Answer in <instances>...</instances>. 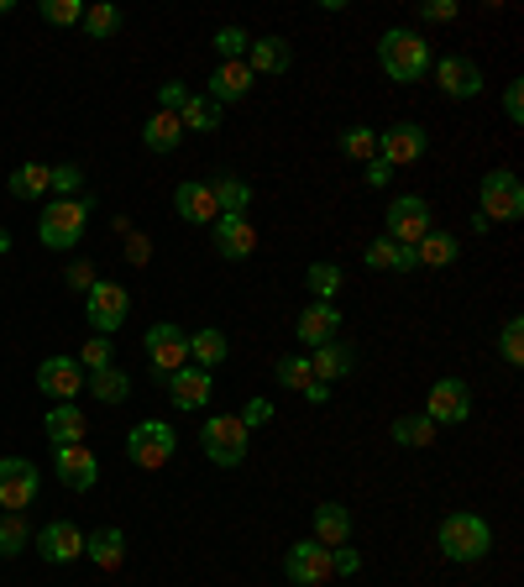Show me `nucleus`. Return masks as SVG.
Instances as JSON below:
<instances>
[{"label": "nucleus", "mask_w": 524, "mask_h": 587, "mask_svg": "<svg viewBox=\"0 0 524 587\" xmlns=\"http://www.w3.org/2000/svg\"><path fill=\"white\" fill-rule=\"evenodd\" d=\"M53 472H59L63 488H74V494H89L100 483V462H95L89 446H53Z\"/></svg>", "instance_id": "f3484780"}, {"label": "nucleus", "mask_w": 524, "mask_h": 587, "mask_svg": "<svg viewBox=\"0 0 524 587\" xmlns=\"http://www.w3.org/2000/svg\"><path fill=\"white\" fill-rule=\"evenodd\" d=\"M431 42L409 27H388L378 37V68L394 79V85H420L431 74Z\"/></svg>", "instance_id": "f03ea898"}, {"label": "nucleus", "mask_w": 524, "mask_h": 587, "mask_svg": "<svg viewBox=\"0 0 524 587\" xmlns=\"http://www.w3.org/2000/svg\"><path fill=\"white\" fill-rule=\"evenodd\" d=\"M37 388H42L48 399H59V404H74L79 388H85V367H79V357H42V367H37Z\"/></svg>", "instance_id": "dca6fc26"}, {"label": "nucleus", "mask_w": 524, "mask_h": 587, "mask_svg": "<svg viewBox=\"0 0 524 587\" xmlns=\"http://www.w3.org/2000/svg\"><path fill=\"white\" fill-rule=\"evenodd\" d=\"M436 546L451 566H477V561H488V551H494V525L483 514H472V509H457V514L440 520Z\"/></svg>", "instance_id": "f257e3e1"}, {"label": "nucleus", "mask_w": 524, "mask_h": 587, "mask_svg": "<svg viewBox=\"0 0 524 587\" xmlns=\"http://www.w3.org/2000/svg\"><path fill=\"white\" fill-rule=\"evenodd\" d=\"M252 79H258V74H252L247 63H215V74L204 79V85H210L204 100H215V105H236V100L252 95Z\"/></svg>", "instance_id": "4be33fe9"}, {"label": "nucleus", "mask_w": 524, "mask_h": 587, "mask_svg": "<svg viewBox=\"0 0 524 587\" xmlns=\"http://www.w3.org/2000/svg\"><path fill=\"white\" fill-rule=\"evenodd\" d=\"M341 284H347V267L341 263H310V273H304V289L315 294L321 304H336Z\"/></svg>", "instance_id": "f704fd0d"}, {"label": "nucleus", "mask_w": 524, "mask_h": 587, "mask_svg": "<svg viewBox=\"0 0 524 587\" xmlns=\"http://www.w3.org/2000/svg\"><path fill=\"white\" fill-rule=\"evenodd\" d=\"M42 430H48V440H53V446H85L89 420L79 414V404H53V410H48V420H42Z\"/></svg>", "instance_id": "bb28decb"}, {"label": "nucleus", "mask_w": 524, "mask_h": 587, "mask_svg": "<svg viewBox=\"0 0 524 587\" xmlns=\"http://www.w3.org/2000/svg\"><path fill=\"white\" fill-rule=\"evenodd\" d=\"M431 232H436V210H431L425 195H399V200H388V210H383V236H388V241L420 247Z\"/></svg>", "instance_id": "39448f33"}, {"label": "nucleus", "mask_w": 524, "mask_h": 587, "mask_svg": "<svg viewBox=\"0 0 524 587\" xmlns=\"http://www.w3.org/2000/svg\"><path fill=\"white\" fill-rule=\"evenodd\" d=\"M27 546H32L27 520H22V514H5V520H0V557L11 561V557H22Z\"/></svg>", "instance_id": "a19ab883"}, {"label": "nucleus", "mask_w": 524, "mask_h": 587, "mask_svg": "<svg viewBox=\"0 0 524 587\" xmlns=\"http://www.w3.org/2000/svg\"><path fill=\"white\" fill-rule=\"evenodd\" d=\"M310 373H315L321 383L351 378V373H357V347L341 341V336H336V341H325V347H315V352H310Z\"/></svg>", "instance_id": "5701e85b"}, {"label": "nucleus", "mask_w": 524, "mask_h": 587, "mask_svg": "<svg viewBox=\"0 0 524 587\" xmlns=\"http://www.w3.org/2000/svg\"><path fill=\"white\" fill-rule=\"evenodd\" d=\"M79 189H85V168L79 163H59L53 178H48V195L53 200H79Z\"/></svg>", "instance_id": "79ce46f5"}, {"label": "nucleus", "mask_w": 524, "mask_h": 587, "mask_svg": "<svg viewBox=\"0 0 524 587\" xmlns=\"http://www.w3.org/2000/svg\"><path fill=\"white\" fill-rule=\"evenodd\" d=\"M425 420L431 425H462L472 420V388L462 378H436L431 383V394H425Z\"/></svg>", "instance_id": "f8f14e48"}, {"label": "nucleus", "mask_w": 524, "mask_h": 587, "mask_svg": "<svg viewBox=\"0 0 524 587\" xmlns=\"http://www.w3.org/2000/svg\"><path fill=\"white\" fill-rule=\"evenodd\" d=\"M204 184H210L221 215H247V205H252V184H247L241 174H215V178H204Z\"/></svg>", "instance_id": "c85d7f7f"}, {"label": "nucleus", "mask_w": 524, "mask_h": 587, "mask_svg": "<svg viewBox=\"0 0 524 587\" xmlns=\"http://www.w3.org/2000/svg\"><path fill=\"white\" fill-rule=\"evenodd\" d=\"M310 540H321L325 551H330V546H347L351 540V509L347 503H321V509H315V535H310Z\"/></svg>", "instance_id": "c756f323"}, {"label": "nucleus", "mask_w": 524, "mask_h": 587, "mask_svg": "<svg viewBox=\"0 0 524 587\" xmlns=\"http://www.w3.org/2000/svg\"><path fill=\"white\" fill-rule=\"evenodd\" d=\"M89 210H95L89 195H79V200H53V205L37 215V241L53 247V252H74L89 232Z\"/></svg>", "instance_id": "7ed1b4c3"}, {"label": "nucleus", "mask_w": 524, "mask_h": 587, "mask_svg": "<svg viewBox=\"0 0 524 587\" xmlns=\"http://www.w3.org/2000/svg\"><path fill=\"white\" fill-rule=\"evenodd\" d=\"M48 178H53L48 163H22V168H11L5 189H11L16 200H42V195H48Z\"/></svg>", "instance_id": "473e14b6"}, {"label": "nucleus", "mask_w": 524, "mask_h": 587, "mask_svg": "<svg viewBox=\"0 0 524 587\" xmlns=\"http://www.w3.org/2000/svg\"><path fill=\"white\" fill-rule=\"evenodd\" d=\"M85 388L100 399V404H126V399H132V378L121 373L116 362H111V367H100V373H85Z\"/></svg>", "instance_id": "2f4dec72"}, {"label": "nucleus", "mask_w": 524, "mask_h": 587, "mask_svg": "<svg viewBox=\"0 0 524 587\" xmlns=\"http://www.w3.org/2000/svg\"><path fill=\"white\" fill-rule=\"evenodd\" d=\"M236 420H241L247 430H258V425H267V420H273V399H247Z\"/></svg>", "instance_id": "3c124183"}, {"label": "nucleus", "mask_w": 524, "mask_h": 587, "mask_svg": "<svg viewBox=\"0 0 524 587\" xmlns=\"http://www.w3.org/2000/svg\"><path fill=\"white\" fill-rule=\"evenodd\" d=\"M5 11H11V0H0V16H5Z\"/></svg>", "instance_id": "bf43d9fd"}, {"label": "nucleus", "mask_w": 524, "mask_h": 587, "mask_svg": "<svg viewBox=\"0 0 524 587\" xmlns=\"http://www.w3.org/2000/svg\"><path fill=\"white\" fill-rule=\"evenodd\" d=\"M0 252H11V232H0Z\"/></svg>", "instance_id": "13d9d810"}, {"label": "nucleus", "mask_w": 524, "mask_h": 587, "mask_svg": "<svg viewBox=\"0 0 524 587\" xmlns=\"http://www.w3.org/2000/svg\"><path fill=\"white\" fill-rule=\"evenodd\" d=\"M477 215L488 221H520L524 215V184L514 168H488L477 184Z\"/></svg>", "instance_id": "0eeeda50"}, {"label": "nucleus", "mask_w": 524, "mask_h": 587, "mask_svg": "<svg viewBox=\"0 0 524 587\" xmlns=\"http://www.w3.org/2000/svg\"><path fill=\"white\" fill-rule=\"evenodd\" d=\"M299 394H304V404H325V399H330V383L310 378V383H304V388H299Z\"/></svg>", "instance_id": "4d7b16f0"}, {"label": "nucleus", "mask_w": 524, "mask_h": 587, "mask_svg": "<svg viewBox=\"0 0 524 587\" xmlns=\"http://www.w3.org/2000/svg\"><path fill=\"white\" fill-rule=\"evenodd\" d=\"M200 446H204V462H215V467H241L247 462V451H252V430L236 420V414H210L200 430Z\"/></svg>", "instance_id": "20e7f679"}, {"label": "nucleus", "mask_w": 524, "mask_h": 587, "mask_svg": "<svg viewBox=\"0 0 524 587\" xmlns=\"http://www.w3.org/2000/svg\"><path fill=\"white\" fill-rule=\"evenodd\" d=\"M184 142V126H178L174 111H152L142 126V147L147 152H174V147Z\"/></svg>", "instance_id": "7c9ffc66"}, {"label": "nucleus", "mask_w": 524, "mask_h": 587, "mask_svg": "<svg viewBox=\"0 0 524 587\" xmlns=\"http://www.w3.org/2000/svg\"><path fill=\"white\" fill-rule=\"evenodd\" d=\"M111 357H116L111 336H89L85 352H79V367H85V373H100V367H111Z\"/></svg>", "instance_id": "49530a36"}, {"label": "nucleus", "mask_w": 524, "mask_h": 587, "mask_svg": "<svg viewBox=\"0 0 524 587\" xmlns=\"http://www.w3.org/2000/svg\"><path fill=\"white\" fill-rule=\"evenodd\" d=\"M210 241H215V252H221L226 263H247V258L258 252V232H252L247 215H221V221L210 226Z\"/></svg>", "instance_id": "6ab92c4d"}, {"label": "nucleus", "mask_w": 524, "mask_h": 587, "mask_svg": "<svg viewBox=\"0 0 524 587\" xmlns=\"http://www.w3.org/2000/svg\"><path fill=\"white\" fill-rule=\"evenodd\" d=\"M431 152V132L420 126V121H399V126H383L378 132V158L399 174V168H409V163H420Z\"/></svg>", "instance_id": "1a4fd4ad"}, {"label": "nucleus", "mask_w": 524, "mask_h": 587, "mask_svg": "<svg viewBox=\"0 0 524 587\" xmlns=\"http://www.w3.org/2000/svg\"><path fill=\"white\" fill-rule=\"evenodd\" d=\"M85 557L100 566V572H116L121 561H126V535H121L116 525H105V529H89L85 535Z\"/></svg>", "instance_id": "cd10ccee"}, {"label": "nucleus", "mask_w": 524, "mask_h": 587, "mask_svg": "<svg viewBox=\"0 0 524 587\" xmlns=\"http://www.w3.org/2000/svg\"><path fill=\"white\" fill-rule=\"evenodd\" d=\"M37 488H42V472L27 457H0V509L5 514H22L27 503H37Z\"/></svg>", "instance_id": "9b49d317"}, {"label": "nucleus", "mask_w": 524, "mask_h": 587, "mask_svg": "<svg viewBox=\"0 0 524 587\" xmlns=\"http://www.w3.org/2000/svg\"><path fill=\"white\" fill-rule=\"evenodd\" d=\"M294 336H299V347H310V352L325 347V341H336V336H341V310L310 299V304L299 310V321H294Z\"/></svg>", "instance_id": "a211bd4d"}, {"label": "nucleus", "mask_w": 524, "mask_h": 587, "mask_svg": "<svg viewBox=\"0 0 524 587\" xmlns=\"http://www.w3.org/2000/svg\"><path fill=\"white\" fill-rule=\"evenodd\" d=\"M232 357V336L226 330H215V325H200V330H189V362L204 367V373H215L221 362Z\"/></svg>", "instance_id": "b1692460"}, {"label": "nucleus", "mask_w": 524, "mask_h": 587, "mask_svg": "<svg viewBox=\"0 0 524 587\" xmlns=\"http://www.w3.org/2000/svg\"><path fill=\"white\" fill-rule=\"evenodd\" d=\"M362 258H367L373 273H414V267H420L414 247H399V241H388V236H373Z\"/></svg>", "instance_id": "a878e982"}, {"label": "nucleus", "mask_w": 524, "mask_h": 587, "mask_svg": "<svg viewBox=\"0 0 524 587\" xmlns=\"http://www.w3.org/2000/svg\"><path fill=\"white\" fill-rule=\"evenodd\" d=\"M431 74H436V89L446 95V100H477L483 95V68H477V59H462V53H451V59L431 63Z\"/></svg>", "instance_id": "ddd939ff"}, {"label": "nucleus", "mask_w": 524, "mask_h": 587, "mask_svg": "<svg viewBox=\"0 0 524 587\" xmlns=\"http://www.w3.org/2000/svg\"><path fill=\"white\" fill-rule=\"evenodd\" d=\"M210 48L221 53V63H247V48H252V37H247L241 27H215Z\"/></svg>", "instance_id": "ea45409f"}, {"label": "nucleus", "mask_w": 524, "mask_h": 587, "mask_svg": "<svg viewBox=\"0 0 524 587\" xmlns=\"http://www.w3.org/2000/svg\"><path fill=\"white\" fill-rule=\"evenodd\" d=\"M63 284H68L74 294H89V289H95V267H89L85 258H79V263H68V273H63Z\"/></svg>", "instance_id": "603ef678"}, {"label": "nucleus", "mask_w": 524, "mask_h": 587, "mask_svg": "<svg viewBox=\"0 0 524 587\" xmlns=\"http://www.w3.org/2000/svg\"><path fill=\"white\" fill-rule=\"evenodd\" d=\"M174 215L184 226H215L221 221V210H215V195H210V184L204 178H184L174 189Z\"/></svg>", "instance_id": "412c9836"}, {"label": "nucleus", "mask_w": 524, "mask_h": 587, "mask_svg": "<svg viewBox=\"0 0 524 587\" xmlns=\"http://www.w3.org/2000/svg\"><path fill=\"white\" fill-rule=\"evenodd\" d=\"M121 22H126V16H121L111 0H95V5H85V22H79V27H85L89 37H116Z\"/></svg>", "instance_id": "58836bf2"}, {"label": "nucleus", "mask_w": 524, "mask_h": 587, "mask_svg": "<svg viewBox=\"0 0 524 587\" xmlns=\"http://www.w3.org/2000/svg\"><path fill=\"white\" fill-rule=\"evenodd\" d=\"M362 572V557L351 546H330V577H357Z\"/></svg>", "instance_id": "09e8293b"}, {"label": "nucleus", "mask_w": 524, "mask_h": 587, "mask_svg": "<svg viewBox=\"0 0 524 587\" xmlns=\"http://www.w3.org/2000/svg\"><path fill=\"white\" fill-rule=\"evenodd\" d=\"M247 68H252V74H289L294 48L284 42V37H252V48H247Z\"/></svg>", "instance_id": "393cba45"}, {"label": "nucleus", "mask_w": 524, "mask_h": 587, "mask_svg": "<svg viewBox=\"0 0 524 587\" xmlns=\"http://www.w3.org/2000/svg\"><path fill=\"white\" fill-rule=\"evenodd\" d=\"M163 388H169L174 410H204V404H210V394H215V378H210L204 367H195V362H184L178 373L163 378Z\"/></svg>", "instance_id": "aec40b11"}, {"label": "nucleus", "mask_w": 524, "mask_h": 587, "mask_svg": "<svg viewBox=\"0 0 524 587\" xmlns=\"http://www.w3.org/2000/svg\"><path fill=\"white\" fill-rule=\"evenodd\" d=\"M142 347H147L152 373H158V378H169V373H178V367L189 362V330L174 325V321H152V325H147V336H142Z\"/></svg>", "instance_id": "6e6552de"}, {"label": "nucleus", "mask_w": 524, "mask_h": 587, "mask_svg": "<svg viewBox=\"0 0 524 587\" xmlns=\"http://www.w3.org/2000/svg\"><path fill=\"white\" fill-rule=\"evenodd\" d=\"M32 546H37V557L48 566H68V561L85 557V529L68 525V520H53V525H42L32 535Z\"/></svg>", "instance_id": "4468645a"}, {"label": "nucleus", "mask_w": 524, "mask_h": 587, "mask_svg": "<svg viewBox=\"0 0 524 587\" xmlns=\"http://www.w3.org/2000/svg\"><path fill=\"white\" fill-rule=\"evenodd\" d=\"M310 378H315V373H310V357H304V352L278 357V383H284V388H294V394H299V388H304Z\"/></svg>", "instance_id": "a18cd8bd"}, {"label": "nucleus", "mask_w": 524, "mask_h": 587, "mask_svg": "<svg viewBox=\"0 0 524 587\" xmlns=\"http://www.w3.org/2000/svg\"><path fill=\"white\" fill-rule=\"evenodd\" d=\"M174 451H178V430L169 425V420H142V425H132V436H126V457H132L142 472L169 467Z\"/></svg>", "instance_id": "423d86ee"}, {"label": "nucleus", "mask_w": 524, "mask_h": 587, "mask_svg": "<svg viewBox=\"0 0 524 587\" xmlns=\"http://www.w3.org/2000/svg\"><path fill=\"white\" fill-rule=\"evenodd\" d=\"M498 352H503L509 367H520V362H524V321H520V315H509V321H503V330H498Z\"/></svg>", "instance_id": "37998d69"}, {"label": "nucleus", "mask_w": 524, "mask_h": 587, "mask_svg": "<svg viewBox=\"0 0 524 587\" xmlns=\"http://www.w3.org/2000/svg\"><path fill=\"white\" fill-rule=\"evenodd\" d=\"M388 436H394V446L420 451V446H431V440H436V425H431L425 414H404V420H394V425H388Z\"/></svg>", "instance_id": "e433bc0d"}, {"label": "nucleus", "mask_w": 524, "mask_h": 587, "mask_svg": "<svg viewBox=\"0 0 524 587\" xmlns=\"http://www.w3.org/2000/svg\"><path fill=\"white\" fill-rule=\"evenodd\" d=\"M336 147L347 152L351 163H373V158H378V132H373V126H347Z\"/></svg>", "instance_id": "4c0bfd02"}, {"label": "nucleus", "mask_w": 524, "mask_h": 587, "mask_svg": "<svg viewBox=\"0 0 524 587\" xmlns=\"http://www.w3.org/2000/svg\"><path fill=\"white\" fill-rule=\"evenodd\" d=\"M42 22H53V27H79V22H85V0H42Z\"/></svg>", "instance_id": "c03bdc74"}, {"label": "nucleus", "mask_w": 524, "mask_h": 587, "mask_svg": "<svg viewBox=\"0 0 524 587\" xmlns=\"http://www.w3.org/2000/svg\"><path fill=\"white\" fill-rule=\"evenodd\" d=\"M503 116H509V126H524V79L503 85Z\"/></svg>", "instance_id": "de8ad7c7"}, {"label": "nucleus", "mask_w": 524, "mask_h": 587, "mask_svg": "<svg viewBox=\"0 0 524 587\" xmlns=\"http://www.w3.org/2000/svg\"><path fill=\"white\" fill-rule=\"evenodd\" d=\"M178 126H184V132H221V105H215V100H204V95H189V100H184V111H178Z\"/></svg>", "instance_id": "c9c22d12"}, {"label": "nucleus", "mask_w": 524, "mask_h": 587, "mask_svg": "<svg viewBox=\"0 0 524 587\" xmlns=\"http://www.w3.org/2000/svg\"><path fill=\"white\" fill-rule=\"evenodd\" d=\"M284 577L294 587H321L330 577V551H325L321 540H294L289 551H284Z\"/></svg>", "instance_id": "2eb2a0df"}, {"label": "nucleus", "mask_w": 524, "mask_h": 587, "mask_svg": "<svg viewBox=\"0 0 524 587\" xmlns=\"http://www.w3.org/2000/svg\"><path fill=\"white\" fill-rule=\"evenodd\" d=\"M85 315L95 325V336H116L126 315H132V294L121 289V284H105V278H95V289L85 294Z\"/></svg>", "instance_id": "9d476101"}, {"label": "nucleus", "mask_w": 524, "mask_h": 587, "mask_svg": "<svg viewBox=\"0 0 524 587\" xmlns=\"http://www.w3.org/2000/svg\"><path fill=\"white\" fill-rule=\"evenodd\" d=\"M147 258H152V241H147L142 232H126V263H132V267H147Z\"/></svg>", "instance_id": "864d4df0"}, {"label": "nucleus", "mask_w": 524, "mask_h": 587, "mask_svg": "<svg viewBox=\"0 0 524 587\" xmlns=\"http://www.w3.org/2000/svg\"><path fill=\"white\" fill-rule=\"evenodd\" d=\"M184 100H189V85L184 79H169V85H158V111H184Z\"/></svg>", "instance_id": "8fccbe9b"}, {"label": "nucleus", "mask_w": 524, "mask_h": 587, "mask_svg": "<svg viewBox=\"0 0 524 587\" xmlns=\"http://www.w3.org/2000/svg\"><path fill=\"white\" fill-rule=\"evenodd\" d=\"M457 11H462L457 0H425V5H420L425 22H457Z\"/></svg>", "instance_id": "5fc2aeb1"}, {"label": "nucleus", "mask_w": 524, "mask_h": 587, "mask_svg": "<svg viewBox=\"0 0 524 587\" xmlns=\"http://www.w3.org/2000/svg\"><path fill=\"white\" fill-rule=\"evenodd\" d=\"M414 258H420V267H451L457 258H462V241L451 232H431L420 247H414Z\"/></svg>", "instance_id": "72a5a7b5"}, {"label": "nucleus", "mask_w": 524, "mask_h": 587, "mask_svg": "<svg viewBox=\"0 0 524 587\" xmlns=\"http://www.w3.org/2000/svg\"><path fill=\"white\" fill-rule=\"evenodd\" d=\"M362 178H367V189H388L394 184V168L383 158H373V163H362Z\"/></svg>", "instance_id": "6e6d98bb"}]
</instances>
